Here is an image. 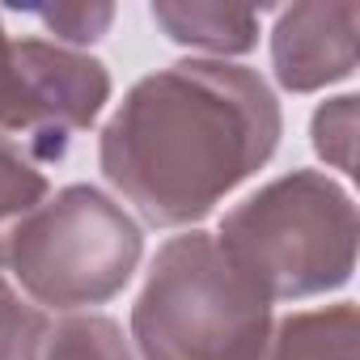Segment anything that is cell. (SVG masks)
Wrapping results in <instances>:
<instances>
[{
	"instance_id": "6da1fadb",
	"label": "cell",
	"mask_w": 360,
	"mask_h": 360,
	"mask_svg": "<svg viewBox=\"0 0 360 360\" xmlns=\"http://www.w3.org/2000/svg\"><path fill=\"white\" fill-rule=\"evenodd\" d=\"M276 136L280 106L259 72L191 60L127 94L102 131V169L153 225H187L271 157Z\"/></svg>"
},
{
	"instance_id": "7a4b0ae2",
	"label": "cell",
	"mask_w": 360,
	"mask_h": 360,
	"mask_svg": "<svg viewBox=\"0 0 360 360\" xmlns=\"http://www.w3.org/2000/svg\"><path fill=\"white\" fill-rule=\"evenodd\" d=\"M131 326L144 360H263L271 301L217 238L191 233L157 255Z\"/></svg>"
},
{
	"instance_id": "3957f363",
	"label": "cell",
	"mask_w": 360,
	"mask_h": 360,
	"mask_svg": "<svg viewBox=\"0 0 360 360\" xmlns=\"http://www.w3.org/2000/svg\"><path fill=\"white\" fill-rule=\"evenodd\" d=\"M221 246L267 301L309 297L347 280L356 212L335 183L297 169L225 217Z\"/></svg>"
},
{
	"instance_id": "277c9868",
	"label": "cell",
	"mask_w": 360,
	"mask_h": 360,
	"mask_svg": "<svg viewBox=\"0 0 360 360\" xmlns=\"http://www.w3.org/2000/svg\"><path fill=\"white\" fill-rule=\"evenodd\" d=\"M140 259V229L94 187H68L39 204L9 238L5 263L56 309L98 305L115 297Z\"/></svg>"
},
{
	"instance_id": "5b68a950",
	"label": "cell",
	"mask_w": 360,
	"mask_h": 360,
	"mask_svg": "<svg viewBox=\"0 0 360 360\" xmlns=\"http://www.w3.org/2000/svg\"><path fill=\"white\" fill-rule=\"evenodd\" d=\"M110 94V77L98 60L60 43L22 39L0 56V140L26 157H64L72 131L89 127Z\"/></svg>"
},
{
	"instance_id": "8992f818",
	"label": "cell",
	"mask_w": 360,
	"mask_h": 360,
	"mask_svg": "<svg viewBox=\"0 0 360 360\" xmlns=\"http://www.w3.org/2000/svg\"><path fill=\"white\" fill-rule=\"evenodd\" d=\"M356 26H360L356 0L284 9L271 34V60L280 85L305 94L347 77L356 68Z\"/></svg>"
},
{
	"instance_id": "52a82bcc",
	"label": "cell",
	"mask_w": 360,
	"mask_h": 360,
	"mask_svg": "<svg viewBox=\"0 0 360 360\" xmlns=\"http://www.w3.org/2000/svg\"><path fill=\"white\" fill-rule=\"evenodd\" d=\"M153 22L174 39L204 51H250L259 34V13L242 5H153Z\"/></svg>"
},
{
	"instance_id": "ba28073f",
	"label": "cell",
	"mask_w": 360,
	"mask_h": 360,
	"mask_svg": "<svg viewBox=\"0 0 360 360\" xmlns=\"http://www.w3.org/2000/svg\"><path fill=\"white\" fill-rule=\"evenodd\" d=\"M263 360H356V309L335 305L318 314H297L280 326Z\"/></svg>"
},
{
	"instance_id": "9c48e42d",
	"label": "cell",
	"mask_w": 360,
	"mask_h": 360,
	"mask_svg": "<svg viewBox=\"0 0 360 360\" xmlns=\"http://www.w3.org/2000/svg\"><path fill=\"white\" fill-rule=\"evenodd\" d=\"M43 195H47L43 165L34 157H26L22 148L0 140V263L9 255L13 229L43 204Z\"/></svg>"
},
{
	"instance_id": "30bf717a",
	"label": "cell",
	"mask_w": 360,
	"mask_h": 360,
	"mask_svg": "<svg viewBox=\"0 0 360 360\" xmlns=\"http://www.w3.org/2000/svg\"><path fill=\"white\" fill-rule=\"evenodd\" d=\"M43 360H131V352L110 318H68L47 335Z\"/></svg>"
},
{
	"instance_id": "8fae6325",
	"label": "cell",
	"mask_w": 360,
	"mask_h": 360,
	"mask_svg": "<svg viewBox=\"0 0 360 360\" xmlns=\"http://www.w3.org/2000/svg\"><path fill=\"white\" fill-rule=\"evenodd\" d=\"M47 322L0 280V360H43Z\"/></svg>"
},
{
	"instance_id": "7c38bea8",
	"label": "cell",
	"mask_w": 360,
	"mask_h": 360,
	"mask_svg": "<svg viewBox=\"0 0 360 360\" xmlns=\"http://www.w3.org/2000/svg\"><path fill=\"white\" fill-rule=\"evenodd\" d=\"M352 131H356V98H335L314 119V144L339 169H352Z\"/></svg>"
},
{
	"instance_id": "4fadbf2b",
	"label": "cell",
	"mask_w": 360,
	"mask_h": 360,
	"mask_svg": "<svg viewBox=\"0 0 360 360\" xmlns=\"http://www.w3.org/2000/svg\"><path fill=\"white\" fill-rule=\"evenodd\" d=\"M39 18L43 26L56 30V39H68V43H89L98 39L106 26H110V5H56V9H39L30 13Z\"/></svg>"
},
{
	"instance_id": "5bb4252c",
	"label": "cell",
	"mask_w": 360,
	"mask_h": 360,
	"mask_svg": "<svg viewBox=\"0 0 360 360\" xmlns=\"http://www.w3.org/2000/svg\"><path fill=\"white\" fill-rule=\"evenodd\" d=\"M5 47H9V34H5V26H0V56H5Z\"/></svg>"
}]
</instances>
